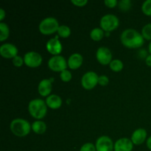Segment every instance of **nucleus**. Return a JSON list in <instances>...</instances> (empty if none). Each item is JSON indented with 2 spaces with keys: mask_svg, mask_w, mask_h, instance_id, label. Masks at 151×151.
I'll return each mask as SVG.
<instances>
[{
  "mask_svg": "<svg viewBox=\"0 0 151 151\" xmlns=\"http://www.w3.org/2000/svg\"><path fill=\"white\" fill-rule=\"evenodd\" d=\"M99 76L96 72L89 71L83 75L81 78V85L85 89L91 90L98 84Z\"/></svg>",
  "mask_w": 151,
  "mask_h": 151,
  "instance_id": "7",
  "label": "nucleus"
},
{
  "mask_svg": "<svg viewBox=\"0 0 151 151\" xmlns=\"http://www.w3.org/2000/svg\"><path fill=\"white\" fill-rule=\"evenodd\" d=\"M83 62V58L80 53H73L69 57L67 60L68 66L71 69H77L81 67Z\"/></svg>",
  "mask_w": 151,
  "mask_h": 151,
  "instance_id": "16",
  "label": "nucleus"
},
{
  "mask_svg": "<svg viewBox=\"0 0 151 151\" xmlns=\"http://www.w3.org/2000/svg\"><path fill=\"white\" fill-rule=\"evenodd\" d=\"M142 10L146 16H151V0H146L142 5Z\"/></svg>",
  "mask_w": 151,
  "mask_h": 151,
  "instance_id": "25",
  "label": "nucleus"
},
{
  "mask_svg": "<svg viewBox=\"0 0 151 151\" xmlns=\"http://www.w3.org/2000/svg\"><path fill=\"white\" fill-rule=\"evenodd\" d=\"M104 4L109 8H114L118 4V1L116 0H105Z\"/></svg>",
  "mask_w": 151,
  "mask_h": 151,
  "instance_id": "30",
  "label": "nucleus"
},
{
  "mask_svg": "<svg viewBox=\"0 0 151 151\" xmlns=\"http://www.w3.org/2000/svg\"><path fill=\"white\" fill-rule=\"evenodd\" d=\"M47 107L52 109H58L61 106L62 100L57 94H50L46 99Z\"/></svg>",
  "mask_w": 151,
  "mask_h": 151,
  "instance_id": "17",
  "label": "nucleus"
},
{
  "mask_svg": "<svg viewBox=\"0 0 151 151\" xmlns=\"http://www.w3.org/2000/svg\"><path fill=\"white\" fill-rule=\"evenodd\" d=\"M60 78L61 81H63V82H69L72 79V75L70 71L65 69V70L62 71L60 73Z\"/></svg>",
  "mask_w": 151,
  "mask_h": 151,
  "instance_id": "26",
  "label": "nucleus"
},
{
  "mask_svg": "<svg viewBox=\"0 0 151 151\" xmlns=\"http://www.w3.org/2000/svg\"><path fill=\"white\" fill-rule=\"evenodd\" d=\"M80 151H97L96 147L93 143L88 142L81 146Z\"/></svg>",
  "mask_w": 151,
  "mask_h": 151,
  "instance_id": "27",
  "label": "nucleus"
},
{
  "mask_svg": "<svg viewBox=\"0 0 151 151\" xmlns=\"http://www.w3.org/2000/svg\"><path fill=\"white\" fill-rule=\"evenodd\" d=\"M97 151H114V144L108 136H101L97 139L95 143Z\"/></svg>",
  "mask_w": 151,
  "mask_h": 151,
  "instance_id": "9",
  "label": "nucleus"
},
{
  "mask_svg": "<svg viewBox=\"0 0 151 151\" xmlns=\"http://www.w3.org/2000/svg\"><path fill=\"white\" fill-rule=\"evenodd\" d=\"M119 20L116 16L114 14L104 15L100 19V28L106 32H111L118 27Z\"/></svg>",
  "mask_w": 151,
  "mask_h": 151,
  "instance_id": "5",
  "label": "nucleus"
},
{
  "mask_svg": "<svg viewBox=\"0 0 151 151\" xmlns=\"http://www.w3.org/2000/svg\"><path fill=\"white\" fill-rule=\"evenodd\" d=\"M0 55L4 58L13 59L18 55V49L14 44L6 43L0 47Z\"/></svg>",
  "mask_w": 151,
  "mask_h": 151,
  "instance_id": "12",
  "label": "nucleus"
},
{
  "mask_svg": "<svg viewBox=\"0 0 151 151\" xmlns=\"http://www.w3.org/2000/svg\"><path fill=\"white\" fill-rule=\"evenodd\" d=\"M57 32L58 36L63 38H66L70 35L71 29L69 27L66 26V25H60Z\"/></svg>",
  "mask_w": 151,
  "mask_h": 151,
  "instance_id": "22",
  "label": "nucleus"
},
{
  "mask_svg": "<svg viewBox=\"0 0 151 151\" xmlns=\"http://www.w3.org/2000/svg\"><path fill=\"white\" fill-rule=\"evenodd\" d=\"M148 51H149V52H150V54L151 55V41L148 45Z\"/></svg>",
  "mask_w": 151,
  "mask_h": 151,
  "instance_id": "35",
  "label": "nucleus"
},
{
  "mask_svg": "<svg viewBox=\"0 0 151 151\" xmlns=\"http://www.w3.org/2000/svg\"><path fill=\"white\" fill-rule=\"evenodd\" d=\"M109 83V79L106 75H100L99 76V80H98V84L99 85L102 86H107Z\"/></svg>",
  "mask_w": 151,
  "mask_h": 151,
  "instance_id": "29",
  "label": "nucleus"
},
{
  "mask_svg": "<svg viewBox=\"0 0 151 151\" xmlns=\"http://www.w3.org/2000/svg\"><path fill=\"white\" fill-rule=\"evenodd\" d=\"M109 67L112 71L115 72H120L124 67L123 62L119 59H114L109 64Z\"/></svg>",
  "mask_w": 151,
  "mask_h": 151,
  "instance_id": "21",
  "label": "nucleus"
},
{
  "mask_svg": "<svg viewBox=\"0 0 151 151\" xmlns=\"http://www.w3.org/2000/svg\"><path fill=\"white\" fill-rule=\"evenodd\" d=\"M147 131L144 128H138V129L135 130L133 132L132 135H131V141H132L133 144L137 145H139L144 143L145 142L146 139H147Z\"/></svg>",
  "mask_w": 151,
  "mask_h": 151,
  "instance_id": "14",
  "label": "nucleus"
},
{
  "mask_svg": "<svg viewBox=\"0 0 151 151\" xmlns=\"http://www.w3.org/2000/svg\"><path fill=\"white\" fill-rule=\"evenodd\" d=\"M145 63L148 66H151V55L150 54L149 55H147V58H145Z\"/></svg>",
  "mask_w": 151,
  "mask_h": 151,
  "instance_id": "33",
  "label": "nucleus"
},
{
  "mask_svg": "<svg viewBox=\"0 0 151 151\" xmlns=\"http://www.w3.org/2000/svg\"><path fill=\"white\" fill-rule=\"evenodd\" d=\"M32 131L37 134H43L47 131V125L42 120H36L31 125Z\"/></svg>",
  "mask_w": 151,
  "mask_h": 151,
  "instance_id": "18",
  "label": "nucleus"
},
{
  "mask_svg": "<svg viewBox=\"0 0 151 151\" xmlns=\"http://www.w3.org/2000/svg\"><path fill=\"white\" fill-rule=\"evenodd\" d=\"M58 21L54 17H47L43 19L38 25L40 32L44 35H50L57 32L59 27Z\"/></svg>",
  "mask_w": 151,
  "mask_h": 151,
  "instance_id": "4",
  "label": "nucleus"
},
{
  "mask_svg": "<svg viewBox=\"0 0 151 151\" xmlns=\"http://www.w3.org/2000/svg\"><path fill=\"white\" fill-rule=\"evenodd\" d=\"M104 36V30L100 27H95L91 29L90 37L94 41H99Z\"/></svg>",
  "mask_w": 151,
  "mask_h": 151,
  "instance_id": "19",
  "label": "nucleus"
},
{
  "mask_svg": "<svg viewBox=\"0 0 151 151\" xmlns=\"http://www.w3.org/2000/svg\"><path fill=\"white\" fill-rule=\"evenodd\" d=\"M142 35L144 39L151 41V23L147 24L142 29Z\"/></svg>",
  "mask_w": 151,
  "mask_h": 151,
  "instance_id": "24",
  "label": "nucleus"
},
{
  "mask_svg": "<svg viewBox=\"0 0 151 151\" xmlns=\"http://www.w3.org/2000/svg\"><path fill=\"white\" fill-rule=\"evenodd\" d=\"M28 111L35 119L41 120L47 114V106L46 101L39 98L30 100L28 104Z\"/></svg>",
  "mask_w": 151,
  "mask_h": 151,
  "instance_id": "2",
  "label": "nucleus"
},
{
  "mask_svg": "<svg viewBox=\"0 0 151 151\" xmlns=\"http://www.w3.org/2000/svg\"><path fill=\"white\" fill-rule=\"evenodd\" d=\"M97 60L100 64L108 65L110 64L112 60V52L108 47H100L98 48L96 52Z\"/></svg>",
  "mask_w": 151,
  "mask_h": 151,
  "instance_id": "10",
  "label": "nucleus"
},
{
  "mask_svg": "<svg viewBox=\"0 0 151 151\" xmlns=\"http://www.w3.org/2000/svg\"><path fill=\"white\" fill-rule=\"evenodd\" d=\"M131 4L132 3L131 0H120L118 1V7L123 12L129 10L131 7Z\"/></svg>",
  "mask_w": 151,
  "mask_h": 151,
  "instance_id": "23",
  "label": "nucleus"
},
{
  "mask_svg": "<svg viewBox=\"0 0 151 151\" xmlns=\"http://www.w3.org/2000/svg\"><path fill=\"white\" fill-rule=\"evenodd\" d=\"M134 144L128 138H120L114 143V151H132Z\"/></svg>",
  "mask_w": 151,
  "mask_h": 151,
  "instance_id": "13",
  "label": "nucleus"
},
{
  "mask_svg": "<svg viewBox=\"0 0 151 151\" xmlns=\"http://www.w3.org/2000/svg\"><path fill=\"white\" fill-rule=\"evenodd\" d=\"M46 48L47 51L51 55H59L62 51V44L58 40V35H56L55 38L49 40L46 44Z\"/></svg>",
  "mask_w": 151,
  "mask_h": 151,
  "instance_id": "11",
  "label": "nucleus"
},
{
  "mask_svg": "<svg viewBox=\"0 0 151 151\" xmlns=\"http://www.w3.org/2000/svg\"><path fill=\"white\" fill-rule=\"evenodd\" d=\"M24 60L26 66L30 68L38 67L43 61L42 56L35 51L27 52L24 56Z\"/></svg>",
  "mask_w": 151,
  "mask_h": 151,
  "instance_id": "8",
  "label": "nucleus"
},
{
  "mask_svg": "<svg viewBox=\"0 0 151 151\" xmlns=\"http://www.w3.org/2000/svg\"><path fill=\"white\" fill-rule=\"evenodd\" d=\"M12 62H13V64L16 67H21L23 65V63H24V58L22 57L19 55H16V57L12 59Z\"/></svg>",
  "mask_w": 151,
  "mask_h": 151,
  "instance_id": "28",
  "label": "nucleus"
},
{
  "mask_svg": "<svg viewBox=\"0 0 151 151\" xmlns=\"http://www.w3.org/2000/svg\"><path fill=\"white\" fill-rule=\"evenodd\" d=\"M10 35V29L8 26L4 22H0V41H4Z\"/></svg>",
  "mask_w": 151,
  "mask_h": 151,
  "instance_id": "20",
  "label": "nucleus"
},
{
  "mask_svg": "<svg viewBox=\"0 0 151 151\" xmlns=\"http://www.w3.org/2000/svg\"><path fill=\"white\" fill-rule=\"evenodd\" d=\"M10 129L16 137H24L29 134L32 128L27 120L22 118H16L10 122Z\"/></svg>",
  "mask_w": 151,
  "mask_h": 151,
  "instance_id": "3",
  "label": "nucleus"
},
{
  "mask_svg": "<svg viewBox=\"0 0 151 151\" xmlns=\"http://www.w3.org/2000/svg\"><path fill=\"white\" fill-rule=\"evenodd\" d=\"M71 2L78 7H83L88 3L87 0H72Z\"/></svg>",
  "mask_w": 151,
  "mask_h": 151,
  "instance_id": "31",
  "label": "nucleus"
},
{
  "mask_svg": "<svg viewBox=\"0 0 151 151\" xmlns=\"http://www.w3.org/2000/svg\"><path fill=\"white\" fill-rule=\"evenodd\" d=\"M48 66L51 70L56 72H61L66 69L68 66L67 61L62 55H54L50 58L48 60Z\"/></svg>",
  "mask_w": 151,
  "mask_h": 151,
  "instance_id": "6",
  "label": "nucleus"
},
{
  "mask_svg": "<svg viewBox=\"0 0 151 151\" xmlns=\"http://www.w3.org/2000/svg\"><path fill=\"white\" fill-rule=\"evenodd\" d=\"M122 44L127 48L136 49L141 47L144 44L145 41L142 35L134 29H126L120 35Z\"/></svg>",
  "mask_w": 151,
  "mask_h": 151,
  "instance_id": "1",
  "label": "nucleus"
},
{
  "mask_svg": "<svg viewBox=\"0 0 151 151\" xmlns=\"http://www.w3.org/2000/svg\"><path fill=\"white\" fill-rule=\"evenodd\" d=\"M146 144H147V147H148L149 150H151V136L147 138V142H146Z\"/></svg>",
  "mask_w": 151,
  "mask_h": 151,
  "instance_id": "34",
  "label": "nucleus"
},
{
  "mask_svg": "<svg viewBox=\"0 0 151 151\" xmlns=\"http://www.w3.org/2000/svg\"><path fill=\"white\" fill-rule=\"evenodd\" d=\"M6 16V13L4 11V9L1 8L0 9V22H2V21L4 20V19L5 18Z\"/></svg>",
  "mask_w": 151,
  "mask_h": 151,
  "instance_id": "32",
  "label": "nucleus"
},
{
  "mask_svg": "<svg viewBox=\"0 0 151 151\" xmlns=\"http://www.w3.org/2000/svg\"><path fill=\"white\" fill-rule=\"evenodd\" d=\"M52 88L51 79H44L40 81L38 86V91L40 95L42 97H48L50 95V93Z\"/></svg>",
  "mask_w": 151,
  "mask_h": 151,
  "instance_id": "15",
  "label": "nucleus"
}]
</instances>
